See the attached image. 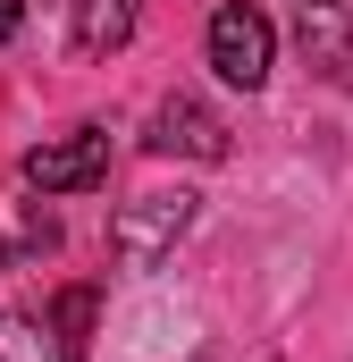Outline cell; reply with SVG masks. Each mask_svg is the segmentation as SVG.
<instances>
[{
	"instance_id": "8",
	"label": "cell",
	"mask_w": 353,
	"mask_h": 362,
	"mask_svg": "<svg viewBox=\"0 0 353 362\" xmlns=\"http://www.w3.org/2000/svg\"><path fill=\"white\" fill-rule=\"evenodd\" d=\"M85 337H92V286H68L59 295V354L85 362Z\"/></svg>"
},
{
	"instance_id": "9",
	"label": "cell",
	"mask_w": 353,
	"mask_h": 362,
	"mask_svg": "<svg viewBox=\"0 0 353 362\" xmlns=\"http://www.w3.org/2000/svg\"><path fill=\"white\" fill-rule=\"evenodd\" d=\"M51 245H59V228H51V211H34V219L0 245V262H34V253H51Z\"/></svg>"
},
{
	"instance_id": "2",
	"label": "cell",
	"mask_w": 353,
	"mask_h": 362,
	"mask_svg": "<svg viewBox=\"0 0 353 362\" xmlns=\"http://www.w3.org/2000/svg\"><path fill=\"white\" fill-rule=\"evenodd\" d=\"M269 59H277V25H269L253 0H227V8L210 17V68H219L236 93H261Z\"/></svg>"
},
{
	"instance_id": "5",
	"label": "cell",
	"mask_w": 353,
	"mask_h": 362,
	"mask_svg": "<svg viewBox=\"0 0 353 362\" xmlns=\"http://www.w3.org/2000/svg\"><path fill=\"white\" fill-rule=\"evenodd\" d=\"M294 42L311 51V68H345L353 59V0H294Z\"/></svg>"
},
{
	"instance_id": "10",
	"label": "cell",
	"mask_w": 353,
	"mask_h": 362,
	"mask_svg": "<svg viewBox=\"0 0 353 362\" xmlns=\"http://www.w3.org/2000/svg\"><path fill=\"white\" fill-rule=\"evenodd\" d=\"M17 25H25V0H0V42H17Z\"/></svg>"
},
{
	"instance_id": "7",
	"label": "cell",
	"mask_w": 353,
	"mask_h": 362,
	"mask_svg": "<svg viewBox=\"0 0 353 362\" xmlns=\"http://www.w3.org/2000/svg\"><path fill=\"white\" fill-rule=\"evenodd\" d=\"M0 362H68V354H59V337H51L42 320H25V312H0Z\"/></svg>"
},
{
	"instance_id": "4",
	"label": "cell",
	"mask_w": 353,
	"mask_h": 362,
	"mask_svg": "<svg viewBox=\"0 0 353 362\" xmlns=\"http://www.w3.org/2000/svg\"><path fill=\"white\" fill-rule=\"evenodd\" d=\"M160 160H227V118L210 110V101H193V93H169L160 110H152V135H143Z\"/></svg>"
},
{
	"instance_id": "3",
	"label": "cell",
	"mask_w": 353,
	"mask_h": 362,
	"mask_svg": "<svg viewBox=\"0 0 353 362\" xmlns=\"http://www.w3.org/2000/svg\"><path fill=\"white\" fill-rule=\"evenodd\" d=\"M109 177V135L101 127H76V135H51L25 152V185L34 194H85V185Z\"/></svg>"
},
{
	"instance_id": "6",
	"label": "cell",
	"mask_w": 353,
	"mask_h": 362,
	"mask_svg": "<svg viewBox=\"0 0 353 362\" xmlns=\"http://www.w3.org/2000/svg\"><path fill=\"white\" fill-rule=\"evenodd\" d=\"M126 34H135V0H76V51L85 59L126 51Z\"/></svg>"
},
{
	"instance_id": "1",
	"label": "cell",
	"mask_w": 353,
	"mask_h": 362,
	"mask_svg": "<svg viewBox=\"0 0 353 362\" xmlns=\"http://www.w3.org/2000/svg\"><path fill=\"white\" fill-rule=\"evenodd\" d=\"M185 228H193V194H185V185H176V194H135V202L109 219V245H118L126 270H160Z\"/></svg>"
}]
</instances>
